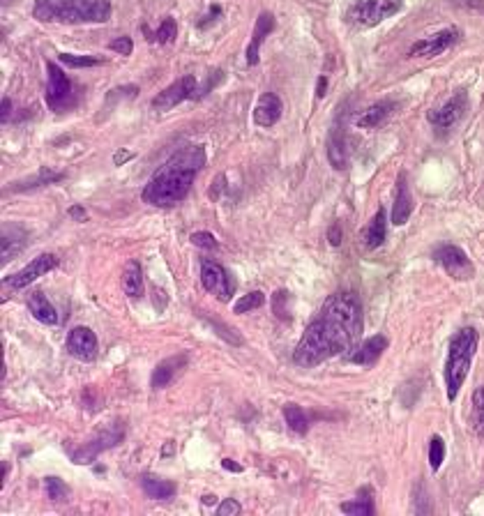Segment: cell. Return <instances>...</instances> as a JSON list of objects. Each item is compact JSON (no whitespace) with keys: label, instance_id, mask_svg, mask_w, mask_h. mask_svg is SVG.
<instances>
[{"label":"cell","instance_id":"cell-1","mask_svg":"<svg viewBox=\"0 0 484 516\" xmlns=\"http://www.w3.org/2000/svg\"><path fill=\"white\" fill-rule=\"evenodd\" d=\"M362 335V309L353 293H335L323 302L321 311L300 337L293 362L298 367H316L330 357L355 351Z\"/></svg>","mask_w":484,"mask_h":516},{"label":"cell","instance_id":"cell-2","mask_svg":"<svg viewBox=\"0 0 484 516\" xmlns=\"http://www.w3.org/2000/svg\"><path fill=\"white\" fill-rule=\"evenodd\" d=\"M205 164L203 146H187L178 150L144 189V201L157 207H171L189 194L191 182Z\"/></svg>","mask_w":484,"mask_h":516},{"label":"cell","instance_id":"cell-3","mask_svg":"<svg viewBox=\"0 0 484 516\" xmlns=\"http://www.w3.org/2000/svg\"><path fill=\"white\" fill-rule=\"evenodd\" d=\"M37 21L44 23H104L111 19L108 0H35L32 7Z\"/></svg>","mask_w":484,"mask_h":516},{"label":"cell","instance_id":"cell-4","mask_svg":"<svg viewBox=\"0 0 484 516\" xmlns=\"http://www.w3.org/2000/svg\"><path fill=\"white\" fill-rule=\"evenodd\" d=\"M475 351H478V332L473 328H461L450 341V353L445 362V394L450 401H454L466 376H469Z\"/></svg>","mask_w":484,"mask_h":516},{"label":"cell","instance_id":"cell-5","mask_svg":"<svg viewBox=\"0 0 484 516\" xmlns=\"http://www.w3.org/2000/svg\"><path fill=\"white\" fill-rule=\"evenodd\" d=\"M404 0H353L346 10L344 19L348 26L355 28H371L381 21L390 19L392 14L402 12Z\"/></svg>","mask_w":484,"mask_h":516},{"label":"cell","instance_id":"cell-6","mask_svg":"<svg viewBox=\"0 0 484 516\" xmlns=\"http://www.w3.org/2000/svg\"><path fill=\"white\" fill-rule=\"evenodd\" d=\"M122 436H125L122 424H113V427L104 429L102 434H97L95 438H90L88 443H83L77 452H72V461L79 463V465L93 463L102 452H106V449H111V447L118 445L122 440Z\"/></svg>","mask_w":484,"mask_h":516},{"label":"cell","instance_id":"cell-7","mask_svg":"<svg viewBox=\"0 0 484 516\" xmlns=\"http://www.w3.org/2000/svg\"><path fill=\"white\" fill-rule=\"evenodd\" d=\"M46 72H49V86H46V93H44L46 104L51 106L53 111L70 109V106L74 104V93H72L70 79L65 77V72L51 60L46 63Z\"/></svg>","mask_w":484,"mask_h":516},{"label":"cell","instance_id":"cell-8","mask_svg":"<svg viewBox=\"0 0 484 516\" xmlns=\"http://www.w3.org/2000/svg\"><path fill=\"white\" fill-rule=\"evenodd\" d=\"M433 258H436V261L443 265V270L457 281H469L473 277V272H475L471 258L466 256L464 249L457 247V245L438 247L436 252H433Z\"/></svg>","mask_w":484,"mask_h":516},{"label":"cell","instance_id":"cell-9","mask_svg":"<svg viewBox=\"0 0 484 516\" xmlns=\"http://www.w3.org/2000/svg\"><path fill=\"white\" fill-rule=\"evenodd\" d=\"M194 93H196V79H194V74H187V77L171 83L169 88H164L162 93L153 99V109L160 113H166V111H171L173 106L182 104L185 99L196 97Z\"/></svg>","mask_w":484,"mask_h":516},{"label":"cell","instance_id":"cell-10","mask_svg":"<svg viewBox=\"0 0 484 516\" xmlns=\"http://www.w3.org/2000/svg\"><path fill=\"white\" fill-rule=\"evenodd\" d=\"M469 111V93L466 90H457V93L447 99V102L440 106V109H433L427 113V120L438 129H447L457 124L464 118V113Z\"/></svg>","mask_w":484,"mask_h":516},{"label":"cell","instance_id":"cell-11","mask_svg":"<svg viewBox=\"0 0 484 516\" xmlns=\"http://www.w3.org/2000/svg\"><path fill=\"white\" fill-rule=\"evenodd\" d=\"M201 284L208 293H212L219 302H229L233 293V284L229 272L215 261H203L201 263Z\"/></svg>","mask_w":484,"mask_h":516},{"label":"cell","instance_id":"cell-12","mask_svg":"<svg viewBox=\"0 0 484 516\" xmlns=\"http://www.w3.org/2000/svg\"><path fill=\"white\" fill-rule=\"evenodd\" d=\"M459 37H461L459 28L438 30V32H433V35H429V37L415 41V44L408 49V56H411V58H433V56H440L443 51H447V49L452 46Z\"/></svg>","mask_w":484,"mask_h":516},{"label":"cell","instance_id":"cell-13","mask_svg":"<svg viewBox=\"0 0 484 516\" xmlns=\"http://www.w3.org/2000/svg\"><path fill=\"white\" fill-rule=\"evenodd\" d=\"M58 265V256L53 254H42L37 256L35 261H30L26 268L19 270L16 274H12V277L5 279V286H10L12 290H19V288H26L28 284H32L35 279L44 277L46 272H51L53 268Z\"/></svg>","mask_w":484,"mask_h":516},{"label":"cell","instance_id":"cell-14","mask_svg":"<svg viewBox=\"0 0 484 516\" xmlns=\"http://www.w3.org/2000/svg\"><path fill=\"white\" fill-rule=\"evenodd\" d=\"M68 351L81 362H93L97 357V337L90 328H74L68 337Z\"/></svg>","mask_w":484,"mask_h":516},{"label":"cell","instance_id":"cell-15","mask_svg":"<svg viewBox=\"0 0 484 516\" xmlns=\"http://www.w3.org/2000/svg\"><path fill=\"white\" fill-rule=\"evenodd\" d=\"M274 30V16L270 12H261L256 19V26H254V32H252V39H249V46H247V65L249 67H254L258 65V56H261V46L265 37L270 35Z\"/></svg>","mask_w":484,"mask_h":516},{"label":"cell","instance_id":"cell-16","mask_svg":"<svg viewBox=\"0 0 484 516\" xmlns=\"http://www.w3.org/2000/svg\"><path fill=\"white\" fill-rule=\"evenodd\" d=\"M413 205L415 203H413L411 189H408L406 173H399V178H397V198H395V207H392V224H395V226H404V224L411 219Z\"/></svg>","mask_w":484,"mask_h":516},{"label":"cell","instance_id":"cell-17","mask_svg":"<svg viewBox=\"0 0 484 516\" xmlns=\"http://www.w3.org/2000/svg\"><path fill=\"white\" fill-rule=\"evenodd\" d=\"M185 364H187V355L185 353L166 357V360H162L155 367L153 378H150V387H153V389H164L175 378V373H178L180 369H185Z\"/></svg>","mask_w":484,"mask_h":516},{"label":"cell","instance_id":"cell-18","mask_svg":"<svg viewBox=\"0 0 484 516\" xmlns=\"http://www.w3.org/2000/svg\"><path fill=\"white\" fill-rule=\"evenodd\" d=\"M281 111H284L281 99L274 93H265L254 106V120L256 124H261V127H272V124L281 118Z\"/></svg>","mask_w":484,"mask_h":516},{"label":"cell","instance_id":"cell-19","mask_svg":"<svg viewBox=\"0 0 484 516\" xmlns=\"http://www.w3.org/2000/svg\"><path fill=\"white\" fill-rule=\"evenodd\" d=\"M388 348V339L383 335H376V337H369L360 344L350 355V360L355 364H360V367H374V364L378 362V357L383 355V351Z\"/></svg>","mask_w":484,"mask_h":516},{"label":"cell","instance_id":"cell-20","mask_svg":"<svg viewBox=\"0 0 484 516\" xmlns=\"http://www.w3.org/2000/svg\"><path fill=\"white\" fill-rule=\"evenodd\" d=\"M139 484H141V489H144V494L148 498H153V501H169V498H173V494H175L173 482L164 479V477H157V475H150V472L139 477Z\"/></svg>","mask_w":484,"mask_h":516},{"label":"cell","instance_id":"cell-21","mask_svg":"<svg viewBox=\"0 0 484 516\" xmlns=\"http://www.w3.org/2000/svg\"><path fill=\"white\" fill-rule=\"evenodd\" d=\"M328 160L332 164V169H346V134H344V122L335 124L330 131V138H328Z\"/></svg>","mask_w":484,"mask_h":516},{"label":"cell","instance_id":"cell-22","mask_svg":"<svg viewBox=\"0 0 484 516\" xmlns=\"http://www.w3.org/2000/svg\"><path fill=\"white\" fill-rule=\"evenodd\" d=\"M28 309L39 323H44V325H56V323H58L56 307L49 302L46 295L39 293V290H32V293H28Z\"/></svg>","mask_w":484,"mask_h":516},{"label":"cell","instance_id":"cell-23","mask_svg":"<svg viewBox=\"0 0 484 516\" xmlns=\"http://www.w3.org/2000/svg\"><path fill=\"white\" fill-rule=\"evenodd\" d=\"M395 109H397V104L392 102V99H383V102H378V104H371L369 109H367L360 118L355 120V124H357V127H362V129L378 127L381 122H386L390 118Z\"/></svg>","mask_w":484,"mask_h":516},{"label":"cell","instance_id":"cell-24","mask_svg":"<svg viewBox=\"0 0 484 516\" xmlns=\"http://www.w3.org/2000/svg\"><path fill=\"white\" fill-rule=\"evenodd\" d=\"M388 238V219H386V210L383 207H378V212L374 214L369 226H367L364 231V247L369 249V252H374V249H378L383 243H386Z\"/></svg>","mask_w":484,"mask_h":516},{"label":"cell","instance_id":"cell-25","mask_svg":"<svg viewBox=\"0 0 484 516\" xmlns=\"http://www.w3.org/2000/svg\"><path fill=\"white\" fill-rule=\"evenodd\" d=\"M28 245V233L21 226H5L3 228V263L10 261L12 256L23 252V247Z\"/></svg>","mask_w":484,"mask_h":516},{"label":"cell","instance_id":"cell-26","mask_svg":"<svg viewBox=\"0 0 484 516\" xmlns=\"http://www.w3.org/2000/svg\"><path fill=\"white\" fill-rule=\"evenodd\" d=\"M122 290L129 297H141L144 295V272H141L139 261H129L125 265L122 272Z\"/></svg>","mask_w":484,"mask_h":516},{"label":"cell","instance_id":"cell-27","mask_svg":"<svg viewBox=\"0 0 484 516\" xmlns=\"http://www.w3.org/2000/svg\"><path fill=\"white\" fill-rule=\"evenodd\" d=\"M281 413H284V420H286L291 431H295V434H300V436L307 434V429H310V420H307L305 411L298 404H286Z\"/></svg>","mask_w":484,"mask_h":516},{"label":"cell","instance_id":"cell-28","mask_svg":"<svg viewBox=\"0 0 484 516\" xmlns=\"http://www.w3.org/2000/svg\"><path fill=\"white\" fill-rule=\"evenodd\" d=\"M341 512L350 516H371L376 512V507H374V498H369V489L362 491V498L357 496L355 501L341 503Z\"/></svg>","mask_w":484,"mask_h":516},{"label":"cell","instance_id":"cell-29","mask_svg":"<svg viewBox=\"0 0 484 516\" xmlns=\"http://www.w3.org/2000/svg\"><path fill=\"white\" fill-rule=\"evenodd\" d=\"M473 429L484 440V385L473 392Z\"/></svg>","mask_w":484,"mask_h":516},{"label":"cell","instance_id":"cell-30","mask_svg":"<svg viewBox=\"0 0 484 516\" xmlns=\"http://www.w3.org/2000/svg\"><path fill=\"white\" fill-rule=\"evenodd\" d=\"M263 304H265V295L261 293V290H252L249 295H242L238 299L236 307H233V311H236V314H247V311L258 309V307H263Z\"/></svg>","mask_w":484,"mask_h":516},{"label":"cell","instance_id":"cell-31","mask_svg":"<svg viewBox=\"0 0 484 516\" xmlns=\"http://www.w3.org/2000/svg\"><path fill=\"white\" fill-rule=\"evenodd\" d=\"M443 461H445V443H443V438L431 436V440H429V465H431V470L433 472L440 470Z\"/></svg>","mask_w":484,"mask_h":516},{"label":"cell","instance_id":"cell-32","mask_svg":"<svg viewBox=\"0 0 484 516\" xmlns=\"http://www.w3.org/2000/svg\"><path fill=\"white\" fill-rule=\"evenodd\" d=\"M272 311L277 314V318L288 321L291 318V293L288 290H277L272 295Z\"/></svg>","mask_w":484,"mask_h":516},{"label":"cell","instance_id":"cell-33","mask_svg":"<svg viewBox=\"0 0 484 516\" xmlns=\"http://www.w3.org/2000/svg\"><path fill=\"white\" fill-rule=\"evenodd\" d=\"M44 489H46V496L51 498L53 503H58V501H68L70 489L65 486V482H60L58 477H46V479H44Z\"/></svg>","mask_w":484,"mask_h":516},{"label":"cell","instance_id":"cell-34","mask_svg":"<svg viewBox=\"0 0 484 516\" xmlns=\"http://www.w3.org/2000/svg\"><path fill=\"white\" fill-rule=\"evenodd\" d=\"M63 65H68V67H95L99 65V58H93V56H74V53H60Z\"/></svg>","mask_w":484,"mask_h":516},{"label":"cell","instance_id":"cell-35","mask_svg":"<svg viewBox=\"0 0 484 516\" xmlns=\"http://www.w3.org/2000/svg\"><path fill=\"white\" fill-rule=\"evenodd\" d=\"M175 35H178V26H175V21L171 19V16H166L155 32V39L160 41V44H169V41L175 39Z\"/></svg>","mask_w":484,"mask_h":516},{"label":"cell","instance_id":"cell-36","mask_svg":"<svg viewBox=\"0 0 484 516\" xmlns=\"http://www.w3.org/2000/svg\"><path fill=\"white\" fill-rule=\"evenodd\" d=\"M191 243H194L196 247H201V249H217L219 247V243H217V238L212 236V233H205V231L191 233Z\"/></svg>","mask_w":484,"mask_h":516},{"label":"cell","instance_id":"cell-37","mask_svg":"<svg viewBox=\"0 0 484 516\" xmlns=\"http://www.w3.org/2000/svg\"><path fill=\"white\" fill-rule=\"evenodd\" d=\"M111 51H115V53H120V56H132V39L127 37V35H122V37H118V39H113L111 44Z\"/></svg>","mask_w":484,"mask_h":516},{"label":"cell","instance_id":"cell-38","mask_svg":"<svg viewBox=\"0 0 484 516\" xmlns=\"http://www.w3.org/2000/svg\"><path fill=\"white\" fill-rule=\"evenodd\" d=\"M242 512V507L238 501H233V498H229V501H224L219 507H217V514L219 516H238Z\"/></svg>","mask_w":484,"mask_h":516},{"label":"cell","instance_id":"cell-39","mask_svg":"<svg viewBox=\"0 0 484 516\" xmlns=\"http://www.w3.org/2000/svg\"><path fill=\"white\" fill-rule=\"evenodd\" d=\"M210 325L219 330V335H222L224 339H227V341H231V344H236V346L242 344V339L236 335V330H229L227 325H222V323H217V321H210Z\"/></svg>","mask_w":484,"mask_h":516},{"label":"cell","instance_id":"cell-40","mask_svg":"<svg viewBox=\"0 0 484 516\" xmlns=\"http://www.w3.org/2000/svg\"><path fill=\"white\" fill-rule=\"evenodd\" d=\"M224 79V72L222 70H217L215 72V77H208V81H205V86L201 88V90H198V95L196 97H203V95H208V93H210V90L217 86V83H219Z\"/></svg>","mask_w":484,"mask_h":516},{"label":"cell","instance_id":"cell-41","mask_svg":"<svg viewBox=\"0 0 484 516\" xmlns=\"http://www.w3.org/2000/svg\"><path fill=\"white\" fill-rule=\"evenodd\" d=\"M328 240H330V245H332V247H339V245H341V226H339V224H332V226H330V231H328Z\"/></svg>","mask_w":484,"mask_h":516},{"label":"cell","instance_id":"cell-42","mask_svg":"<svg viewBox=\"0 0 484 516\" xmlns=\"http://www.w3.org/2000/svg\"><path fill=\"white\" fill-rule=\"evenodd\" d=\"M70 217H72V219H77V221H86V219H88V212L83 210L81 205H72V207H70Z\"/></svg>","mask_w":484,"mask_h":516},{"label":"cell","instance_id":"cell-43","mask_svg":"<svg viewBox=\"0 0 484 516\" xmlns=\"http://www.w3.org/2000/svg\"><path fill=\"white\" fill-rule=\"evenodd\" d=\"M127 160H132V153H129V150H120V153H115V155H113V164H115V166H122Z\"/></svg>","mask_w":484,"mask_h":516},{"label":"cell","instance_id":"cell-44","mask_svg":"<svg viewBox=\"0 0 484 516\" xmlns=\"http://www.w3.org/2000/svg\"><path fill=\"white\" fill-rule=\"evenodd\" d=\"M219 14H222V10H219V7H217V5H215V7H212V10H210V12H208V16H205V19H203L201 23H198V26H201V28H205V26H208V23H210V21H215V19H217V16H219Z\"/></svg>","mask_w":484,"mask_h":516},{"label":"cell","instance_id":"cell-45","mask_svg":"<svg viewBox=\"0 0 484 516\" xmlns=\"http://www.w3.org/2000/svg\"><path fill=\"white\" fill-rule=\"evenodd\" d=\"M222 468H224V470H231V472H242V465L236 463L233 459H224V461H222Z\"/></svg>","mask_w":484,"mask_h":516},{"label":"cell","instance_id":"cell-46","mask_svg":"<svg viewBox=\"0 0 484 516\" xmlns=\"http://www.w3.org/2000/svg\"><path fill=\"white\" fill-rule=\"evenodd\" d=\"M325 90H328V79H325V77H321L319 79V83H316V97H325Z\"/></svg>","mask_w":484,"mask_h":516},{"label":"cell","instance_id":"cell-47","mask_svg":"<svg viewBox=\"0 0 484 516\" xmlns=\"http://www.w3.org/2000/svg\"><path fill=\"white\" fill-rule=\"evenodd\" d=\"M10 113H12V102L10 99H3V124L7 122V118H10Z\"/></svg>","mask_w":484,"mask_h":516},{"label":"cell","instance_id":"cell-48","mask_svg":"<svg viewBox=\"0 0 484 516\" xmlns=\"http://www.w3.org/2000/svg\"><path fill=\"white\" fill-rule=\"evenodd\" d=\"M215 503H217V496H210V494L203 496V505H215Z\"/></svg>","mask_w":484,"mask_h":516},{"label":"cell","instance_id":"cell-49","mask_svg":"<svg viewBox=\"0 0 484 516\" xmlns=\"http://www.w3.org/2000/svg\"><path fill=\"white\" fill-rule=\"evenodd\" d=\"M171 452H173V443H169V445L164 447V454H171Z\"/></svg>","mask_w":484,"mask_h":516}]
</instances>
